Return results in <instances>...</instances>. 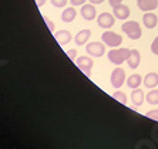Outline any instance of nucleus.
<instances>
[{
	"label": "nucleus",
	"mask_w": 158,
	"mask_h": 149,
	"mask_svg": "<svg viewBox=\"0 0 158 149\" xmlns=\"http://www.w3.org/2000/svg\"><path fill=\"white\" fill-rule=\"evenodd\" d=\"M121 30L124 31L127 36L131 38V40H138L143 34V30H141V26L138 22H134V20H128L121 26Z\"/></svg>",
	"instance_id": "nucleus-1"
},
{
	"label": "nucleus",
	"mask_w": 158,
	"mask_h": 149,
	"mask_svg": "<svg viewBox=\"0 0 158 149\" xmlns=\"http://www.w3.org/2000/svg\"><path fill=\"white\" fill-rule=\"evenodd\" d=\"M128 54H130L128 48H115V50L108 51L107 57H108V60H110L113 64H115V66H121L123 62L127 60Z\"/></svg>",
	"instance_id": "nucleus-2"
},
{
	"label": "nucleus",
	"mask_w": 158,
	"mask_h": 149,
	"mask_svg": "<svg viewBox=\"0 0 158 149\" xmlns=\"http://www.w3.org/2000/svg\"><path fill=\"white\" fill-rule=\"evenodd\" d=\"M101 40H103L104 46H108L111 48H115L118 46H121L123 43V37L120 34L114 33V31H110V30H107L104 31L103 36H101Z\"/></svg>",
	"instance_id": "nucleus-3"
},
{
	"label": "nucleus",
	"mask_w": 158,
	"mask_h": 149,
	"mask_svg": "<svg viewBox=\"0 0 158 149\" xmlns=\"http://www.w3.org/2000/svg\"><path fill=\"white\" fill-rule=\"evenodd\" d=\"M74 62L77 64V67L85 74L87 77H90L91 74V68L94 66V61H93V57H88V55H81V57H77L74 60Z\"/></svg>",
	"instance_id": "nucleus-4"
},
{
	"label": "nucleus",
	"mask_w": 158,
	"mask_h": 149,
	"mask_svg": "<svg viewBox=\"0 0 158 149\" xmlns=\"http://www.w3.org/2000/svg\"><path fill=\"white\" fill-rule=\"evenodd\" d=\"M85 51L87 54L93 58H98L103 57L104 53H106V47H104V43H100V41H93V43H88L85 46Z\"/></svg>",
	"instance_id": "nucleus-5"
},
{
	"label": "nucleus",
	"mask_w": 158,
	"mask_h": 149,
	"mask_svg": "<svg viewBox=\"0 0 158 149\" xmlns=\"http://www.w3.org/2000/svg\"><path fill=\"white\" fill-rule=\"evenodd\" d=\"M110 81H111V85L118 90V88H121L125 83V71L120 67L113 70V73H111V77H110Z\"/></svg>",
	"instance_id": "nucleus-6"
},
{
	"label": "nucleus",
	"mask_w": 158,
	"mask_h": 149,
	"mask_svg": "<svg viewBox=\"0 0 158 149\" xmlns=\"http://www.w3.org/2000/svg\"><path fill=\"white\" fill-rule=\"evenodd\" d=\"M114 22H115L114 16L111 14V13H107V11H103V13L97 17V23H98V26L103 27V29H110V27H113Z\"/></svg>",
	"instance_id": "nucleus-7"
},
{
	"label": "nucleus",
	"mask_w": 158,
	"mask_h": 149,
	"mask_svg": "<svg viewBox=\"0 0 158 149\" xmlns=\"http://www.w3.org/2000/svg\"><path fill=\"white\" fill-rule=\"evenodd\" d=\"M130 7L125 4H118L115 7H113V16L118 20H127L130 17Z\"/></svg>",
	"instance_id": "nucleus-8"
},
{
	"label": "nucleus",
	"mask_w": 158,
	"mask_h": 149,
	"mask_svg": "<svg viewBox=\"0 0 158 149\" xmlns=\"http://www.w3.org/2000/svg\"><path fill=\"white\" fill-rule=\"evenodd\" d=\"M81 16H83V18L84 20H88V22H91V20H94V18L97 17V10L96 7H94V4H83L81 6Z\"/></svg>",
	"instance_id": "nucleus-9"
},
{
	"label": "nucleus",
	"mask_w": 158,
	"mask_h": 149,
	"mask_svg": "<svg viewBox=\"0 0 158 149\" xmlns=\"http://www.w3.org/2000/svg\"><path fill=\"white\" fill-rule=\"evenodd\" d=\"M127 64H128V67L131 70H135L137 67L140 66V62H141V54H140V51L138 50H130V54L128 57H127Z\"/></svg>",
	"instance_id": "nucleus-10"
},
{
	"label": "nucleus",
	"mask_w": 158,
	"mask_h": 149,
	"mask_svg": "<svg viewBox=\"0 0 158 149\" xmlns=\"http://www.w3.org/2000/svg\"><path fill=\"white\" fill-rule=\"evenodd\" d=\"M143 23L147 29H155L158 24V17L152 13V11H145V14L143 16Z\"/></svg>",
	"instance_id": "nucleus-11"
},
{
	"label": "nucleus",
	"mask_w": 158,
	"mask_h": 149,
	"mask_svg": "<svg viewBox=\"0 0 158 149\" xmlns=\"http://www.w3.org/2000/svg\"><path fill=\"white\" fill-rule=\"evenodd\" d=\"M54 37H56V40H57V43H59L60 46H66V44H69L71 41V38H73L71 33L70 31H67V30H59V31H56Z\"/></svg>",
	"instance_id": "nucleus-12"
},
{
	"label": "nucleus",
	"mask_w": 158,
	"mask_h": 149,
	"mask_svg": "<svg viewBox=\"0 0 158 149\" xmlns=\"http://www.w3.org/2000/svg\"><path fill=\"white\" fill-rule=\"evenodd\" d=\"M137 6L143 11H152L158 7V0H137Z\"/></svg>",
	"instance_id": "nucleus-13"
},
{
	"label": "nucleus",
	"mask_w": 158,
	"mask_h": 149,
	"mask_svg": "<svg viewBox=\"0 0 158 149\" xmlns=\"http://www.w3.org/2000/svg\"><path fill=\"white\" fill-rule=\"evenodd\" d=\"M144 98H145V94H144L143 90L140 88H134L131 92V101L135 107H141L144 102Z\"/></svg>",
	"instance_id": "nucleus-14"
},
{
	"label": "nucleus",
	"mask_w": 158,
	"mask_h": 149,
	"mask_svg": "<svg viewBox=\"0 0 158 149\" xmlns=\"http://www.w3.org/2000/svg\"><path fill=\"white\" fill-rule=\"evenodd\" d=\"M90 37H91V30L84 29V30H81V31H78L77 36L74 37V41H76L77 46H84Z\"/></svg>",
	"instance_id": "nucleus-15"
},
{
	"label": "nucleus",
	"mask_w": 158,
	"mask_h": 149,
	"mask_svg": "<svg viewBox=\"0 0 158 149\" xmlns=\"http://www.w3.org/2000/svg\"><path fill=\"white\" fill-rule=\"evenodd\" d=\"M143 84L147 88H155L158 85V73H148L143 78Z\"/></svg>",
	"instance_id": "nucleus-16"
},
{
	"label": "nucleus",
	"mask_w": 158,
	"mask_h": 149,
	"mask_svg": "<svg viewBox=\"0 0 158 149\" xmlns=\"http://www.w3.org/2000/svg\"><path fill=\"white\" fill-rule=\"evenodd\" d=\"M143 84V77L140 75V74H131V75L127 78V85H128L130 88H138Z\"/></svg>",
	"instance_id": "nucleus-17"
},
{
	"label": "nucleus",
	"mask_w": 158,
	"mask_h": 149,
	"mask_svg": "<svg viewBox=\"0 0 158 149\" xmlns=\"http://www.w3.org/2000/svg\"><path fill=\"white\" fill-rule=\"evenodd\" d=\"M76 16H77V10L73 7H67L66 10L63 11V14H61V18H63V22L64 23H71L76 18Z\"/></svg>",
	"instance_id": "nucleus-18"
},
{
	"label": "nucleus",
	"mask_w": 158,
	"mask_h": 149,
	"mask_svg": "<svg viewBox=\"0 0 158 149\" xmlns=\"http://www.w3.org/2000/svg\"><path fill=\"white\" fill-rule=\"evenodd\" d=\"M145 99H147V102L151 104V105H158V90L151 88V91L145 95Z\"/></svg>",
	"instance_id": "nucleus-19"
},
{
	"label": "nucleus",
	"mask_w": 158,
	"mask_h": 149,
	"mask_svg": "<svg viewBox=\"0 0 158 149\" xmlns=\"http://www.w3.org/2000/svg\"><path fill=\"white\" fill-rule=\"evenodd\" d=\"M113 97H114L118 102H121L123 105H125V104H127V95H125L123 91H115L114 94H113Z\"/></svg>",
	"instance_id": "nucleus-20"
},
{
	"label": "nucleus",
	"mask_w": 158,
	"mask_h": 149,
	"mask_svg": "<svg viewBox=\"0 0 158 149\" xmlns=\"http://www.w3.org/2000/svg\"><path fill=\"white\" fill-rule=\"evenodd\" d=\"M145 116L150 118V119L158 121V109H151V111H148V112L145 114Z\"/></svg>",
	"instance_id": "nucleus-21"
},
{
	"label": "nucleus",
	"mask_w": 158,
	"mask_h": 149,
	"mask_svg": "<svg viewBox=\"0 0 158 149\" xmlns=\"http://www.w3.org/2000/svg\"><path fill=\"white\" fill-rule=\"evenodd\" d=\"M67 2H69V0H52V4L57 9H61L67 4Z\"/></svg>",
	"instance_id": "nucleus-22"
},
{
	"label": "nucleus",
	"mask_w": 158,
	"mask_h": 149,
	"mask_svg": "<svg viewBox=\"0 0 158 149\" xmlns=\"http://www.w3.org/2000/svg\"><path fill=\"white\" fill-rule=\"evenodd\" d=\"M151 51H152V54L158 55V36L154 38L152 44H151Z\"/></svg>",
	"instance_id": "nucleus-23"
},
{
	"label": "nucleus",
	"mask_w": 158,
	"mask_h": 149,
	"mask_svg": "<svg viewBox=\"0 0 158 149\" xmlns=\"http://www.w3.org/2000/svg\"><path fill=\"white\" fill-rule=\"evenodd\" d=\"M44 22H46V24H47V27H48V30L50 31H54V29H56V24L50 20V18L47 17V16H44Z\"/></svg>",
	"instance_id": "nucleus-24"
},
{
	"label": "nucleus",
	"mask_w": 158,
	"mask_h": 149,
	"mask_svg": "<svg viewBox=\"0 0 158 149\" xmlns=\"http://www.w3.org/2000/svg\"><path fill=\"white\" fill-rule=\"evenodd\" d=\"M67 55L70 57L71 61H74V60L77 58V50H73V48H70V50H67Z\"/></svg>",
	"instance_id": "nucleus-25"
},
{
	"label": "nucleus",
	"mask_w": 158,
	"mask_h": 149,
	"mask_svg": "<svg viewBox=\"0 0 158 149\" xmlns=\"http://www.w3.org/2000/svg\"><path fill=\"white\" fill-rule=\"evenodd\" d=\"M87 0H70V3L73 6H81V4H84Z\"/></svg>",
	"instance_id": "nucleus-26"
},
{
	"label": "nucleus",
	"mask_w": 158,
	"mask_h": 149,
	"mask_svg": "<svg viewBox=\"0 0 158 149\" xmlns=\"http://www.w3.org/2000/svg\"><path fill=\"white\" fill-rule=\"evenodd\" d=\"M110 2V6L111 7H115V6H118V4L123 3V0H108Z\"/></svg>",
	"instance_id": "nucleus-27"
},
{
	"label": "nucleus",
	"mask_w": 158,
	"mask_h": 149,
	"mask_svg": "<svg viewBox=\"0 0 158 149\" xmlns=\"http://www.w3.org/2000/svg\"><path fill=\"white\" fill-rule=\"evenodd\" d=\"M34 2H36V4L39 7H43L44 4H46V0H34Z\"/></svg>",
	"instance_id": "nucleus-28"
},
{
	"label": "nucleus",
	"mask_w": 158,
	"mask_h": 149,
	"mask_svg": "<svg viewBox=\"0 0 158 149\" xmlns=\"http://www.w3.org/2000/svg\"><path fill=\"white\" fill-rule=\"evenodd\" d=\"M90 3L91 4H101V3H104V0H90Z\"/></svg>",
	"instance_id": "nucleus-29"
}]
</instances>
